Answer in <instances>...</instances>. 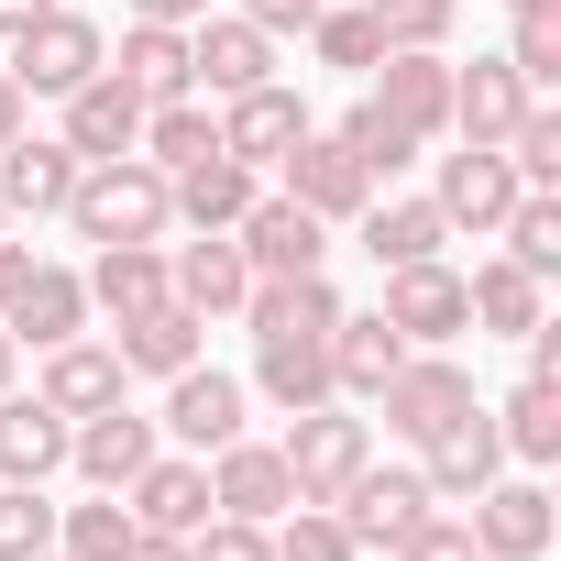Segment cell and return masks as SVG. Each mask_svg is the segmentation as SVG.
Returning <instances> with one entry per match:
<instances>
[{
	"mask_svg": "<svg viewBox=\"0 0 561 561\" xmlns=\"http://www.w3.org/2000/svg\"><path fill=\"white\" fill-rule=\"evenodd\" d=\"M67 220H78V242L100 253V242H154L176 209H165V165H144V154H111V165H78V187H67Z\"/></svg>",
	"mask_w": 561,
	"mask_h": 561,
	"instance_id": "obj_1",
	"label": "cell"
},
{
	"mask_svg": "<svg viewBox=\"0 0 561 561\" xmlns=\"http://www.w3.org/2000/svg\"><path fill=\"white\" fill-rule=\"evenodd\" d=\"M287 484H298V506H331L364 462H375V419H353V397H320V408H298L287 419Z\"/></svg>",
	"mask_w": 561,
	"mask_h": 561,
	"instance_id": "obj_2",
	"label": "cell"
},
{
	"mask_svg": "<svg viewBox=\"0 0 561 561\" xmlns=\"http://www.w3.org/2000/svg\"><path fill=\"white\" fill-rule=\"evenodd\" d=\"M100 67H111V45H100L89 12H67V0H56L45 23L12 34V89H23V100H67V89H89Z\"/></svg>",
	"mask_w": 561,
	"mask_h": 561,
	"instance_id": "obj_3",
	"label": "cell"
},
{
	"mask_svg": "<svg viewBox=\"0 0 561 561\" xmlns=\"http://www.w3.org/2000/svg\"><path fill=\"white\" fill-rule=\"evenodd\" d=\"M364 408H386V430L430 451V440H440V430H451V419L473 408V375H462L451 353H408V364H397V375H386V386H375Z\"/></svg>",
	"mask_w": 561,
	"mask_h": 561,
	"instance_id": "obj_4",
	"label": "cell"
},
{
	"mask_svg": "<svg viewBox=\"0 0 561 561\" xmlns=\"http://www.w3.org/2000/svg\"><path fill=\"white\" fill-rule=\"evenodd\" d=\"M275 78V34H253L242 12H198L187 23V89L198 100H242Z\"/></svg>",
	"mask_w": 561,
	"mask_h": 561,
	"instance_id": "obj_5",
	"label": "cell"
},
{
	"mask_svg": "<svg viewBox=\"0 0 561 561\" xmlns=\"http://www.w3.org/2000/svg\"><path fill=\"white\" fill-rule=\"evenodd\" d=\"M231 242H242V264H253V275H320V264H331V220H320V209H298L287 187L253 198V209L231 220Z\"/></svg>",
	"mask_w": 561,
	"mask_h": 561,
	"instance_id": "obj_6",
	"label": "cell"
},
{
	"mask_svg": "<svg viewBox=\"0 0 561 561\" xmlns=\"http://www.w3.org/2000/svg\"><path fill=\"white\" fill-rule=\"evenodd\" d=\"M298 144H309V100H298V89H275V78H264V89L220 100V154H231V165L264 176V165H287Z\"/></svg>",
	"mask_w": 561,
	"mask_h": 561,
	"instance_id": "obj_7",
	"label": "cell"
},
{
	"mask_svg": "<svg viewBox=\"0 0 561 561\" xmlns=\"http://www.w3.org/2000/svg\"><path fill=\"white\" fill-rule=\"evenodd\" d=\"M386 331L408 342V353H440L451 331H473V309H462V275L430 253V264H397L386 275Z\"/></svg>",
	"mask_w": 561,
	"mask_h": 561,
	"instance_id": "obj_8",
	"label": "cell"
},
{
	"mask_svg": "<svg viewBox=\"0 0 561 561\" xmlns=\"http://www.w3.org/2000/svg\"><path fill=\"white\" fill-rule=\"evenodd\" d=\"M209 506L220 517H253V528H275L298 506V484H287V451L275 440H220L209 451Z\"/></svg>",
	"mask_w": 561,
	"mask_h": 561,
	"instance_id": "obj_9",
	"label": "cell"
},
{
	"mask_svg": "<svg viewBox=\"0 0 561 561\" xmlns=\"http://www.w3.org/2000/svg\"><path fill=\"white\" fill-rule=\"evenodd\" d=\"M242 408H253V386L242 375H220V364H187V375H165V430L209 462L220 440H242Z\"/></svg>",
	"mask_w": 561,
	"mask_h": 561,
	"instance_id": "obj_10",
	"label": "cell"
},
{
	"mask_svg": "<svg viewBox=\"0 0 561 561\" xmlns=\"http://www.w3.org/2000/svg\"><path fill=\"white\" fill-rule=\"evenodd\" d=\"M275 176H287V198L320 209V220H364V198H375V176H364V154H353L342 133H309Z\"/></svg>",
	"mask_w": 561,
	"mask_h": 561,
	"instance_id": "obj_11",
	"label": "cell"
},
{
	"mask_svg": "<svg viewBox=\"0 0 561 561\" xmlns=\"http://www.w3.org/2000/svg\"><path fill=\"white\" fill-rule=\"evenodd\" d=\"M528 100H539V89H528L506 56H473V67H451V133H462V144H495V154H506V133L528 122Z\"/></svg>",
	"mask_w": 561,
	"mask_h": 561,
	"instance_id": "obj_12",
	"label": "cell"
},
{
	"mask_svg": "<svg viewBox=\"0 0 561 561\" xmlns=\"http://www.w3.org/2000/svg\"><path fill=\"white\" fill-rule=\"evenodd\" d=\"M430 209H440L451 231H495V220L517 209V165H506L495 144H462V154H440V187H430Z\"/></svg>",
	"mask_w": 561,
	"mask_h": 561,
	"instance_id": "obj_13",
	"label": "cell"
},
{
	"mask_svg": "<svg viewBox=\"0 0 561 561\" xmlns=\"http://www.w3.org/2000/svg\"><path fill=\"white\" fill-rule=\"evenodd\" d=\"M506 473V440H495V419L484 408H462L440 440H430V462H419V484H430V506H473L484 484Z\"/></svg>",
	"mask_w": 561,
	"mask_h": 561,
	"instance_id": "obj_14",
	"label": "cell"
},
{
	"mask_svg": "<svg viewBox=\"0 0 561 561\" xmlns=\"http://www.w3.org/2000/svg\"><path fill=\"white\" fill-rule=\"evenodd\" d=\"M331 517L353 528V550H397V539L430 517V484H419V473H375V462H364V473L331 495Z\"/></svg>",
	"mask_w": 561,
	"mask_h": 561,
	"instance_id": "obj_15",
	"label": "cell"
},
{
	"mask_svg": "<svg viewBox=\"0 0 561 561\" xmlns=\"http://www.w3.org/2000/svg\"><path fill=\"white\" fill-rule=\"evenodd\" d=\"M242 320H253V342H331V320H342L331 264H320V275H253Z\"/></svg>",
	"mask_w": 561,
	"mask_h": 561,
	"instance_id": "obj_16",
	"label": "cell"
},
{
	"mask_svg": "<svg viewBox=\"0 0 561 561\" xmlns=\"http://www.w3.org/2000/svg\"><path fill=\"white\" fill-rule=\"evenodd\" d=\"M133 144H144V100H133L111 67H100L89 89H67V154H78V165H111V154H133Z\"/></svg>",
	"mask_w": 561,
	"mask_h": 561,
	"instance_id": "obj_17",
	"label": "cell"
},
{
	"mask_svg": "<svg viewBox=\"0 0 561 561\" xmlns=\"http://www.w3.org/2000/svg\"><path fill=\"white\" fill-rule=\"evenodd\" d=\"M67 462L89 473V495H122V484L154 462V419H133V408H100V419H78V430H67Z\"/></svg>",
	"mask_w": 561,
	"mask_h": 561,
	"instance_id": "obj_18",
	"label": "cell"
},
{
	"mask_svg": "<svg viewBox=\"0 0 561 561\" xmlns=\"http://www.w3.org/2000/svg\"><path fill=\"white\" fill-rule=\"evenodd\" d=\"M165 287H176V309H198V320H231V309L253 298V264H242V242H231V231H198V242L165 264Z\"/></svg>",
	"mask_w": 561,
	"mask_h": 561,
	"instance_id": "obj_19",
	"label": "cell"
},
{
	"mask_svg": "<svg viewBox=\"0 0 561 561\" xmlns=\"http://www.w3.org/2000/svg\"><path fill=\"white\" fill-rule=\"evenodd\" d=\"M375 111L408 122L419 144L451 133V56H375Z\"/></svg>",
	"mask_w": 561,
	"mask_h": 561,
	"instance_id": "obj_20",
	"label": "cell"
},
{
	"mask_svg": "<svg viewBox=\"0 0 561 561\" xmlns=\"http://www.w3.org/2000/svg\"><path fill=\"white\" fill-rule=\"evenodd\" d=\"M462 528H473L484 561H539V550H550V495H539V484H484Z\"/></svg>",
	"mask_w": 561,
	"mask_h": 561,
	"instance_id": "obj_21",
	"label": "cell"
},
{
	"mask_svg": "<svg viewBox=\"0 0 561 561\" xmlns=\"http://www.w3.org/2000/svg\"><path fill=\"white\" fill-rule=\"evenodd\" d=\"M78 287H89V309H111V320H144V309H165V298H176L154 242H100Z\"/></svg>",
	"mask_w": 561,
	"mask_h": 561,
	"instance_id": "obj_22",
	"label": "cell"
},
{
	"mask_svg": "<svg viewBox=\"0 0 561 561\" xmlns=\"http://www.w3.org/2000/svg\"><path fill=\"white\" fill-rule=\"evenodd\" d=\"M0 331L34 342V353H56V342H78V331H89V287H78L67 264H34V275H23V298L0 309Z\"/></svg>",
	"mask_w": 561,
	"mask_h": 561,
	"instance_id": "obj_23",
	"label": "cell"
},
{
	"mask_svg": "<svg viewBox=\"0 0 561 561\" xmlns=\"http://www.w3.org/2000/svg\"><path fill=\"white\" fill-rule=\"evenodd\" d=\"M253 198H264V187H253V165H231V154H198V165L165 176V209H176L187 231H231Z\"/></svg>",
	"mask_w": 561,
	"mask_h": 561,
	"instance_id": "obj_24",
	"label": "cell"
},
{
	"mask_svg": "<svg viewBox=\"0 0 561 561\" xmlns=\"http://www.w3.org/2000/svg\"><path fill=\"white\" fill-rule=\"evenodd\" d=\"M34 397H45L56 419H100V408H122V353H111V342H56Z\"/></svg>",
	"mask_w": 561,
	"mask_h": 561,
	"instance_id": "obj_25",
	"label": "cell"
},
{
	"mask_svg": "<svg viewBox=\"0 0 561 561\" xmlns=\"http://www.w3.org/2000/svg\"><path fill=\"white\" fill-rule=\"evenodd\" d=\"M67 187H78V154H67V133L45 144V133H12L0 144V209H67Z\"/></svg>",
	"mask_w": 561,
	"mask_h": 561,
	"instance_id": "obj_26",
	"label": "cell"
},
{
	"mask_svg": "<svg viewBox=\"0 0 561 561\" xmlns=\"http://www.w3.org/2000/svg\"><path fill=\"white\" fill-rule=\"evenodd\" d=\"M111 78H122L144 111L198 100V89H187V34H176V23H133V34H122V56H111Z\"/></svg>",
	"mask_w": 561,
	"mask_h": 561,
	"instance_id": "obj_27",
	"label": "cell"
},
{
	"mask_svg": "<svg viewBox=\"0 0 561 561\" xmlns=\"http://www.w3.org/2000/svg\"><path fill=\"white\" fill-rule=\"evenodd\" d=\"M122 506H133V528H165V539H187V528L209 517V462H144V473L122 484Z\"/></svg>",
	"mask_w": 561,
	"mask_h": 561,
	"instance_id": "obj_28",
	"label": "cell"
},
{
	"mask_svg": "<svg viewBox=\"0 0 561 561\" xmlns=\"http://www.w3.org/2000/svg\"><path fill=\"white\" fill-rule=\"evenodd\" d=\"M67 430L78 419H56L45 397H0V484H45L67 462Z\"/></svg>",
	"mask_w": 561,
	"mask_h": 561,
	"instance_id": "obj_29",
	"label": "cell"
},
{
	"mask_svg": "<svg viewBox=\"0 0 561 561\" xmlns=\"http://www.w3.org/2000/svg\"><path fill=\"white\" fill-rule=\"evenodd\" d=\"M198 331H209V320L165 298V309L122 320V331H111V353H122V375H187V364H198Z\"/></svg>",
	"mask_w": 561,
	"mask_h": 561,
	"instance_id": "obj_30",
	"label": "cell"
},
{
	"mask_svg": "<svg viewBox=\"0 0 561 561\" xmlns=\"http://www.w3.org/2000/svg\"><path fill=\"white\" fill-rule=\"evenodd\" d=\"M397 364H408V342L386 331V309H375V320H353V309L331 320V397H353V408H364Z\"/></svg>",
	"mask_w": 561,
	"mask_h": 561,
	"instance_id": "obj_31",
	"label": "cell"
},
{
	"mask_svg": "<svg viewBox=\"0 0 561 561\" xmlns=\"http://www.w3.org/2000/svg\"><path fill=\"white\" fill-rule=\"evenodd\" d=\"M440 242H451V220H440L430 198H364V253H375L386 275H397V264H430Z\"/></svg>",
	"mask_w": 561,
	"mask_h": 561,
	"instance_id": "obj_32",
	"label": "cell"
},
{
	"mask_svg": "<svg viewBox=\"0 0 561 561\" xmlns=\"http://www.w3.org/2000/svg\"><path fill=\"white\" fill-rule=\"evenodd\" d=\"M462 309H473V331H506V342H528V331H539V275L495 253V264H473V275H462Z\"/></svg>",
	"mask_w": 561,
	"mask_h": 561,
	"instance_id": "obj_33",
	"label": "cell"
},
{
	"mask_svg": "<svg viewBox=\"0 0 561 561\" xmlns=\"http://www.w3.org/2000/svg\"><path fill=\"white\" fill-rule=\"evenodd\" d=\"M144 165H198V154H220V111L209 100H165V111H144V144H133Z\"/></svg>",
	"mask_w": 561,
	"mask_h": 561,
	"instance_id": "obj_34",
	"label": "cell"
},
{
	"mask_svg": "<svg viewBox=\"0 0 561 561\" xmlns=\"http://www.w3.org/2000/svg\"><path fill=\"white\" fill-rule=\"evenodd\" d=\"M484 419H495L506 462H550V451H561V386H539V375H517V397L484 408Z\"/></svg>",
	"mask_w": 561,
	"mask_h": 561,
	"instance_id": "obj_35",
	"label": "cell"
},
{
	"mask_svg": "<svg viewBox=\"0 0 561 561\" xmlns=\"http://www.w3.org/2000/svg\"><path fill=\"white\" fill-rule=\"evenodd\" d=\"M253 386L287 408V419H298V408H320V397H331V342H264Z\"/></svg>",
	"mask_w": 561,
	"mask_h": 561,
	"instance_id": "obj_36",
	"label": "cell"
},
{
	"mask_svg": "<svg viewBox=\"0 0 561 561\" xmlns=\"http://www.w3.org/2000/svg\"><path fill=\"white\" fill-rule=\"evenodd\" d=\"M495 231H506V264H528L539 287L561 275V198H550V187H517V209H506Z\"/></svg>",
	"mask_w": 561,
	"mask_h": 561,
	"instance_id": "obj_37",
	"label": "cell"
},
{
	"mask_svg": "<svg viewBox=\"0 0 561 561\" xmlns=\"http://www.w3.org/2000/svg\"><path fill=\"white\" fill-rule=\"evenodd\" d=\"M144 528H133V506L122 495H89V506H56V550L67 561H122Z\"/></svg>",
	"mask_w": 561,
	"mask_h": 561,
	"instance_id": "obj_38",
	"label": "cell"
},
{
	"mask_svg": "<svg viewBox=\"0 0 561 561\" xmlns=\"http://www.w3.org/2000/svg\"><path fill=\"white\" fill-rule=\"evenodd\" d=\"M364 12H375L386 56H440V45H451V12H462V0H364Z\"/></svg>",
	"mask_w": 561,
	"mask_h": 561,
	"instance_id": "obj_39",
	"label": "cell"
},
{
	"mask_svg": "<svg viewBox=\"0 0 561 561\" xmlns=\"http://www.w3.org/2000/svg\"><path fill=\"white\" fill-rule=\"evenodd\" d=\"M342 144H353V154H364V176H375V187H386V176H408V165H419V133H408V122H386V111H375V100H364V111H353V122H342Z\"/></svg>",
	"mask_w": 561,
	"mask_h": 561,
	"instance_id": "obj_40",
	"label": "cell"
},
{
	"mask_svg": "<svg viewBox=\"0 0 561 561\" xmlns=\"http://www.w3.org/2000/svg\"><path fill=\"white\" fill-rule=\"evenodd\" d=\"M56 550V506L45 484H0V561H45Z\"/></svg>",
	"mask_w": 561,
	"mask_h": 561,
	"instance_id": "obj_41",
	"label": "cell"
},
{
	"mask_svg": "<svg viewBox=\"0 0 561 561\" xmlns=\"http://www.w3.org/2000/svg\"><path fill=\"white\" fill-rule=\"evenodd\" d=\"M275 561H364V550H353V528L331 506H287L275 517Z\"/></svg>",
	"mask_w": 561,
	"mask_h": 561,
	"instance_id": "obj_42",
	"label": "cell"
},
{
	"mask_svg": "<svg viewBox=\"0 0 561 561\" xmlns=\"http://www.w3.org/2000/svg\"><path fill=\"white\" fill-rule=\"evenodd\" d=\"M506 165H517V187H561V111L550 100H528V122L506 133Z\"/></svg>",
	"mask_w": 561,
	"mask_h": 561,
	"instance_id": "obj_43",
	"label": "cell"
},
{
	"mask_svg": "<svg viewBox=\"0 0 561 561\" xmlns=\"http://www.w3.org/2000/svg\"><path fill=\"white\" fill-rule=\"evenodd\" d=\"M309 45H320V67H353V78H375V56H386L375 12H320V23H309Z\"/></svg>",
	"mask_w": 561,
	"mask_h": 561,
	"instance_id": "obj_44",
	"label": "cell"
},
{
	"mask_svg": "<svg viewBox=\"0 0 561 561\" xmlns=\"http://www.w3.org/2000/svg\"><path fill=\"white\" fill-rule=\"evenodd\" d=\"M187 561H275V528H253V517H220V506H209V517L187 528Z\"/></svg>",
	"mask_w": 561,
	"mask_h": 561,
	"instance_id": "obj_45",
	"label": "cell"
},
{
	"mask_svg": "<svg viewBox=\"0 0 561 561\" xmlns=\"http://www.w3.org/2000/svg\"><path fill=\"white\" fill-rule=\"evenodd\" d=\"M506 67H517L528 89H550V78H561V12H517V45H506Z\"/></svg>",
	"mask_w": 561,
	"mask_h": 561,
	"instance_id": "obj_46",
	"label": "cell"
},
{
	"mask_svg": "<svg viewBox=\"0 0 561 561\" xmlns=\"http://www.w3.org/2000/svg\"><path fill=\"white\" fill-rule=\"evenodd\" d=\"M397 561H484V550H473V528H462V517H440V506H430V517L397 539Z\"/></svg>",
	"mask_w": 561,
	"mask_h": 561,
	"instance_id": "obj_47",
	"label": "cell"
},
{
	"mask_svg": "<svg viewBox=\"0 0 561 561\" xmlns=\"http://www.w3.org/2000/svg\"><path fill=\"white\" fill-rule=\"evenodd\" d=\"M320 12H331V0H242V23H253V34H309Z\"/></svg>",
	"mask_w": 561,
	"mask_h": 561,
	"instance_id": "obj_48",
	"label": "cell"
},
{
	"mask_svg": "<svg viewBox=\"0 0 561 561\" xmlns=\"http://www.w3.org/2000/svg\"><path fill=\"white\" fill-rule=\"evenodd\" d=\"M23 275H34V253H23L12 231H0V309H12V298H23Z\"/></svg>",
	"mask_w": 561,
	"mask_h": 561,
	"instance_id": "obj_49",
	"label": "cell"
},
{
	"mask_svg": "<svg viewBox=\"0 0 561 561\" xmlns=\"http://www.w3.org/2000/svg\"><path fill=\"white\" fill-rule=\"evenodd\" d=\"M198 12H209V0H133V23H176V34H187Z\"/></svg>",
	"mask_w": 561,
	"mask_h": 561,
	"instance_id": "obj_50",
	"label": "cell"
},
{
	"mask_svg": "<svg viewBox=\"0 0 561 561\" xmlns=\"http://www.w3.org/2000/svg\"><path fill=\"white\" fill-rule=\"evenodd\" d=\"M122 561H187V539H165V528H144V539H133Z\"/></svg>",
	"mask_w": 561,
	"mask_h": 561,
	"instance_id": "obj_51",
	"label": "cell"
},
{
	"mask_svg": "<svg viewBox=\"0 0 561 561\" xmlns=\"http://www.w3.org/2000/svg\"><path fill=\"white\" fill-rule=\"evenodd\" d=\"M45 12H56V0H0V45H12L23 23H45Z\"/></svg>",
	"mask_w": 561,
	"mask_h": 561,
	"instance_id": "obj_52",
	"label": "cell"
},
{
	"mask_svg": "<svg viewBox=\"0 0 561 561\" xmlns=\"http://www.w3.org/2000/svg\"><path fill=\"white\" fill-rule=\"evenodd\" d=\"M23 133V89H12V67H0V144Z\"/></svg>",
	"mask_w": 561,
	"mask_h": 561,
	"instance_id": "obj_53",
	"label": "cell"
},
{
	"mask_svg": "<svg viewBox=\"0 0 561 561\" xmlns=\"http://www.w3.org/2000/svg\"><path fill=\"white\" fill-rule=\"evenodd\" d=\"M12 364H23V342H12V331H0V397H12Z\"/></svg>",
	"mask_w": 561,
	"mask_h": 561,
	"instance_id": "obj_54",
	"label": "cell"
},
{
	"mask_svg": "<svg viewBox=\"0 0 561 561\" xmlns=\"http://www.w3.org/2000/svg\"><path fill=\"white\" fill-rule=\"evenodd\" d=\"M517 12H561V0H517Z\"/></svg>",
	"mask_w": 561,
	"mask_h": 561,
	"instance_id": "obj_55",
	"label": "cell"
},
{
	"mask_svg": "<svg viewBox=\"0 0 561 561\" xmlns=\"http://www.w3.org/2000/svg\"><path fill=\"white\" fill-rule=\"evenodd\" d=\"M0 231H12V209H0Z\"/></svg>",
	"mask_w": 561,
	"mask_h": 561,
	"instance_id": "obj_56",
	"label": "cell"
},
{
	"mask_svg": "<svg viewBox=\"0 0 561 561\" xmlns=\"http://www.w3.org/2000/svg\"><path fill=\"white\" fill-rule=\"evenodd\" d=\"M45 561H67V550H45Z\"/></svg>",
	"mask_w": 561,
	"mask_h": 561,
	"instance_id": "obj_57",
	"label": "cell"
}]
</instances>
